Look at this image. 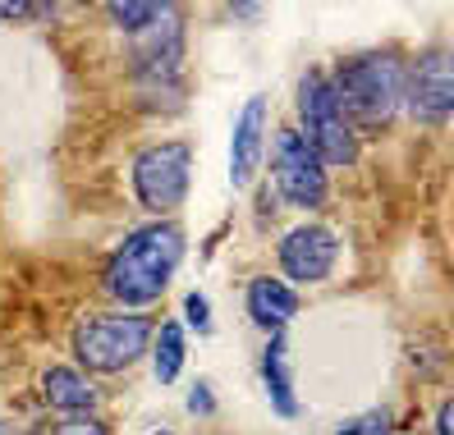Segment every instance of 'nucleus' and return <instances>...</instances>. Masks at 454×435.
I'll list each match as a JSON object with an SVG mask.
<instances>
[{
    "label": "nucleus",
    "instance_id": "dca6fc26",
    "mask_svg": "<svg viewBox=\"0 0 454 435\" xmlns=\"http://www.w3.org/2000/svg\"><path fill=\"white\" fill-rule=\"evenodd\" d=\"M51 14H56L51 5H28V0L5 5V0H0V23H37V19H51Z\"/></svg>",
    "mask_w": 454,
    "mask_h": 435
},
{
    "label": "nucleus",
    "instance_id": "39448f33",
    "mask_svg": "<svg viewBox=\"0 0 454 435\" xmlns=\"http://www.w3.org/2000/svg\"><path fill=\"white\" fill-rule=\"evenodd\" d=\"M193 183V147L189 143H156L133 156V198L152 215H166L184 206Z\"/></svg>",
    "mask_w": 454,
    "mask_h": 435
},
{
    "label": "nucleus",
    "instance_id": "423d86ee",
    "mask_svg": "<svg viewBox=\"0 0 454 435\" xmlns=\"http://www.w3.org/2000/svg\"><path fill=\"white\" fill-rule=\"evenodd\" d=\"M271 179L276 193L294 206V211H317L331 193L326 166L317 160V151L299 138V128H280L276 147H271Z\"/></svg>",
    "mask_w": 454,
    "mask_h": 435
},
{
    "label": "nucleus",
    "instance_id": "0eeeda50",
    "mask_svg": "<svg viewBox=\"0 0 454 435\" xmlns=\"http://www.w3.org/2000/svg\"><path fill=\"white\" fill-rule=\"evenodd\" d=\"M404 105L409 115L441 128L454 111V60L450 50H427L418 56V65L404 74Z\"/></svg>",
    "mask_w": 454,
    "mask_h": 435
},
{
    "label": "nucleus",
    "instance_id": "9b49d317",
    "mask_svg": "<svg viewBox=\"0 0 454 435\" xmlns=\"http://www.w3.org/2000/svg\"><path fill=\"white\" fill-rule=\"evenodd\" d=\"M42 399H46V408H56L60 417H88L97 408L92 380L78 367H46L42 371Z\"/></svg>",
    "mask_w": 454,
    "mask_h": 435
},
{
    "label": "nucleus",
    "instance_id": "7ed1b4c3",
    "mask_svg": "<svg viewBox=\"0 0 454 435\" xmlns=\"http://www.w3.org/2000/svg\"><path fill=\"white\" fill-rule=\"evenodd\" d=\"M156 321L143 312H101V316H83L74 325V358L78 371H97V376H115L129 371L133 362L152 348Z\"/></svg>",
    "mask_w": 454,
    "mask_h": 435
},
{
    "label": "nucleus",
    "instance_id": "f03ea898",
    "mask_svg": "<svg viewBox=\"0 0 454 435\" xmlns=\"http://www.w3.org/2000/svg\"><path fill=\"white\" fill-rule=\"evenodd\" d=\"M404 74H409V65L390 56V50L340 60L335 74H326L340 115L358 138L363 133H377V128H390V120L404 105Z\"/></svg>",
    "mask_w": 454,
    "mask_h": 435
},
{
    "label": "nucleus",
    "instance_id": "f8f14e48",
    "mask_svg": "<svg viewBox=\"0 0 454 435\" xmlns=\"http://www.w3.org/2000/svg\"><path fill=\"white\" fill-rule=\"evenodd\" d=\"M262 385L266 399L280 417H299V394H294V376H289V344L285 335H271L262 348Z\"/></svg>",
    "mask_w": 454,
    "mask_h": 435
},
{
    "label": "nucleus",
    "instance_id": "412c9836",
    "mask_svg": "<svg viewBox=\"0 0 454 435\" xmlns=\"http://www.w3.org/2000/svg\"><path fill=\"white\" fill-rule=\"evenodd\" d=\"M152 435H170V431H152Z\"/></svg>",
    "mask_w": 454,
    "mask_h": 435
},
{
    "label": "nucleus",
    "instance_id": "9d476101",
    "mask_svg": "<svg viewBox=\"0 0 454 435\" xmlns=\"http://www.w3.org/2000/svg\"><path fill=\"white\" fill-rule=\"evenodd\" d=\"M248 316H253V325H262L266 335H280L285 325L299 316V289H289L285 280H276V276H257V280H248Z\"/></svg>",
    "mask_w": 454,
    "mask_h": 435
},
{
    "label": "nucleus",
    "instance_id": "6e6552de",
    "mask_svg": "<svg viewBox=\"0 0 454 435\" xmlns=\"http://www.w3.org/2000/svg\"><path fill=\"white\" fill-rule=\"evenodd\" d=\"M340 261V238L326 225H294L280 238V270H285V284H322Z\"/></svg>",
    "mask_w": 454,
    "mask_h": 435
},
{
    "label": "nucleus",
    "instance_id": "4468645a",
    "mask_svg": "<svg viewBox=\"0 0 454 435\" xmlns=\"http://www.w3.org/2000/svg\"><path fill=\"white\" fill-rule=\"evenodd\" d=\"M106 14H111L115 28H124V33H152L156 23L170 14V5H133V0L120 5V0H115V5H106Z\"/></svg>",
    "mask_w": 454,
    "mask_h": 435
},
{
    "label": "nucleus",
    "instance_id": "20e7f679",
    "mask_svg": "<svg viewBox=\"0 0 454 435\" xmlns=\"http://www.w3.org/2000/svg\"><path fill=\"white\" fill-rule=\"evenodd\" d=\"M299 120H303L299 138L317 151L322 166H354L358 160V133L344 124L322 69H308L299 78Z\"/></svg>",
    "mask_w": 454,
    "mask_h": 435
},
{
    "label": "nucleus",
    "instance_id": "2eb2a0df",
    "mask_svg": "<svg viewBox=\"0 0 454 435\" xmlns=\"http://www.w3.org/2000/svg\"><path fill=\"white\" fill-rule=\"evenodd\" d=\"M395 431V417L390 408H372V413H358V417H344L335 426V435H390Z\"/></svg>",
    "mask_w": 454,
    "mask_h": 435
},
{
    "label": "nucleus",
    "instance_id": "a211bd4d",
    "mask_svg": "<svg viewBox=\"0 0 454 435\" xmlns=\"http://www.w3.org/2000/svg\"><path fill=\"white\" fill-rule=\"evenodd\" d=\"M189 413H198V417H211V413H216V399H211V380H198V385L189 390Z\"/></svg>",
    "mask_w": 454,
    "mask_h": 435
},
{
    "label": "nucleus",
    "instance_id": "f3484780",
    "mask_svg": "<svg viewBox=\"0 0 454 435\" xmlns=\"http://www.w3.org/2000/svg\"><path fill=\"white\" fill-rule=\"evenodd\" d=\"M184 321H189L198 335H211V303H207V293L193 289L189 298H184Z\"/></svg>",
    "mask_w": 454,
    "mask_h": 435
},
{
    "label": "nucleus",
    "instance_id": "1a4fd4ad",
    "mask_svg": "<svg viewBox=\"0 0 454 435\" xmlns=\"http://www.w3.org/2000/svg\"><path fill=\"white\" fill-rule=\"evenodd\" d=\"M266 97H248L244 111L234 115V128H230V183L234 188H248L262 170V156H266Z\"/></svg>",
    "mask_w": 454,
    "mask_h": 435
},
{
    "label": "nucleus",
    "instance_id": "aec40b11",
    "mask_svg": "<svg viewBox=\"0 0 454 435\" xmlns=\"http://www.w3.org/2000/svg\"><path fill=\"white\" fill-rule=\"evenodd\" d=\"M436 435H454V403L450 399H441V408H436Z\"/></svg>",
    "mask_w": 454,
    "mask_h": 435
},
{
    "label": "nucleus",
    "instance_id": "f257e3e1",
    "mask_svg": "<svg viewBox=\"0 0 454 435\" xmlns=\"http://www.w3.org/2000/svg\"><path fill=\"white\" fill-rule=\"evenodd\" d=\"M179 261H184V229L170 221H152L143 229H133L111 252V261L101 270V284L120 307H152L170 289Z\"/></svg>",
    "mask_w": 454,
    "mask_h": 435
},
{
    "label": "nucleus",
    "instance_id": "ddd939ff",
    "mask_svg": "<svg viewBox=\"0 0 454 435\" xmlns=\"http://www.w3.org/2000/svg\"><path fill=\"white\" fill-rule=\"evenodd\" d=\"M184 353H189V344H184V325L179 321H161L152 335V371L161 385H170V380L184 371Z\"/></svg>",
    "mask_w": 454,
    "mask_h": 435
},
{
    "label": "nucleus",
    "instance_id": "6ab92c4d",
    "mask_svg": "<svg viewBox=\"0 0 454 435\" xmlns=\"http://www.w3.org/2000/svg\"><path fill=\"white\" fill-rule=\"evenodd\" d=\"M56 435H106V426H101L97 417H69Z\"/></svg>",
    "mask_w": 454,
    "mask_h": 435
}]
</instances>
